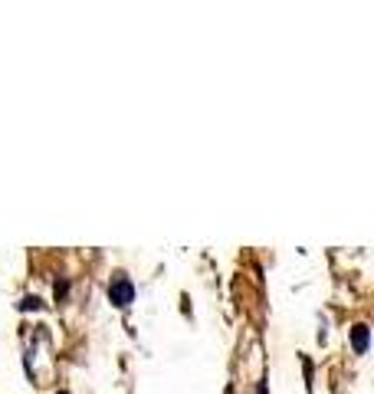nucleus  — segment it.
<instances>
[{
    "label": "nucleus",
    "instance_id": "obj_7",
    "mask_svg": "<svg viewBox=\"0 0 374 394\" xmlns=\"http://www.w3.org/2000/svg\"><path fill=\"white\" fill-rule=\"evenodd\" d=\"M60 394H69V391H60Z\"/></svg>",
    "mask_w": 374,
    "mask_h": 394
},
{
    "label": "nucleus",
    "instance_id": "obj_2",
    "mask_svg": "<svg viewBox=\"0 0 374 394\" xmlns=\"http://www.w3.org/2000/svg\"><path fill=\"white\" fill-rule=\"evenodd\" d=\"M368 342H371V329H368L365 322L351 326V348H355V355H365V351H368Z\"/></svg>",
    "mask_w": 374,
    "mask_h": 394
},
{
    "label": "nucleus",
    "instance_id": "obj_4",
    "mask_svg": "<svg viewBox=\"0 0 374 394\" xmlns=\"http://www.w3.org/2000/svg\"><path fill=\"white\" fill-rule=\"evenodd\" d=\"M69 296V283L66 279H56V302H63Z\"/></svg>",
    "mask_w": 374,
    "mask_h": 394
},
{
    "label": "nucleus",
    "instance_id": "obj_6",
    "mask_svg": "<svg viewBox=\"0 0 374 394\" xmlns=\"http://www.w3.org/2000/svg\"><path fill=\"white\" fill-rule=\"evenodd\" d=\"M227 394H233V388H227Z\"/></svg>",
    "mask_w": 374,
    "mask_h": 394
},
{
    "label": "nucleus",
    "instance_id": "obj_3",
    "mask_svg": "<svg viewBox=\"0 0 374 394\" xmlns=\"http://www.w3.org/2000/svg\"><path fill=\"white\" fill-rule=\"evenodd\" d=\"M30 309L36 312V309H43V302L36 299V296H23V299H20V312H30Z\"/></svg>",
    "mask_w": 374,
    "mask_h": 394
},
{
    "label": "nucleus",
    "instance_id": "obj_1",
    "mask_svg": "<svg viewBox=\"0 0 374 394\" xmlns=\"http://www.w3.org/2000/svg\"><path fill=\"white\" fill-rule=\"evenodd\" d=\"M109 302L115 309H128L135 302V283H132V276L125 270H115L109 279Z\"/></svg>",
    "mask_w": 374,
    "mask_h": 394
},
{
    "label": "nucleus",
    "instance_id": "obj_5",
    "mask_svg": "<svg viewBox=\"0 0 374 394\" xmlns=\"http://www.w3.org/2000/svg\"><path fill=\"white\" fill-rule=\"evenodd\" d=\"M256 394H266V381H260V388H256Z\"/></svg>",
    "mask_w": 374,
    "mask_h": 394
}]
</instances>
